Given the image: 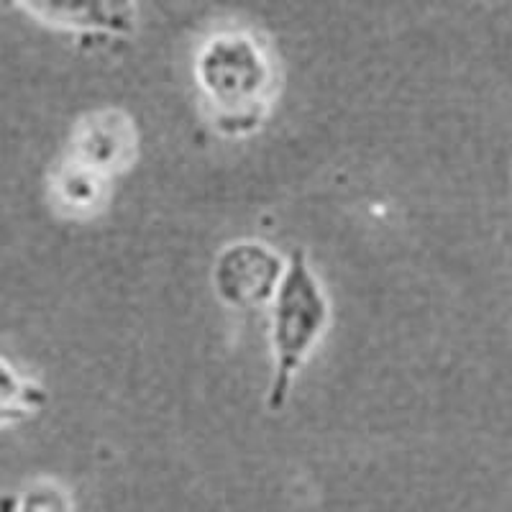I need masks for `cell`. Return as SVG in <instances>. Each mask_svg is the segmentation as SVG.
<instances>
[{
    "instance_id": "6da1fadb",
    "label": "cell",
    "mask_w": 512,
    "mask_h": 512,
    "mask_svg": "<svg viewBox=\"0 0 512 512\" xmlns=\"http://www.w3.org/2000/svg\"><path fill=\"white\" fill-rule=\"evenodd\" d=\"M192 77L213 128L223 136H249L269 116L280 88V67L262 34L223 26L195 49Z\"/></svg>"
},
{
    "instance_id": "7a4b0ae2",
    "label": "cell",
    "mask_w": 512,
    "mask_h": 512,
    "mask_svg": "<svg viewBox=\"0 0 512 512\" xmlns=\"http://www.w3.org/2000/svg\"><path fill=\"white\" fill-rule=\"evenodd\" d=\"M331 326V300L303 249L287 254V272L269 305V351L272 374L267 410L280 413L300 377V369L320 346Z\"/></svg>"
},
{
    "instance_id": "3957f363",
    "label": "cell",
    "mask_w": 512,
    "mask_h": 512,
    "mask_svg": "<svg viewBox=\"0 0 512 512\" xmlns=\"http://www.w3.org/2000/svg\"><path fill=\"white\" fill-rule=\"evenodd\" d=\"M287 272V256L262 239H239L223 246L213 262V292L226 308L254 313L269 308Z\"/></svg>"
},
{
    "instance_id": "277c9868",
    "label": "cell",
    "mask_w": 512,
    "mask_h": 512,
    "mask_svg": "<svg viewBox=\"0 0 512 512\" xmlns=\"http://www.w3.org/2000/svg\"><path fill=\"white\" fill-rule=\"evenodd\" d=\"M136 157V126L121 111H98L80 123L70 146V167L108 182L131 167Z\"/></svg>"
},
{
    "instance_id": "5b68a950",
    "label": "cell",
    "mask_w": 512,
    "mask_h": 512,
    "mask_svg": "<svg viewBox=\"0 0 512 512\" xmlns=\"http://www.w3.org/2000/svg\"><path fill=\"white\" fill-rule=\"evenodd\" d=\"M26 11L52 18L54 26H64L75 34H90L95 39L108 36L118 41L131 36L136 29L134 6H26Z\"/></svg>"
},
{
    "instance_id": "8992f818",
    "label": "cell",
    "mask_w": 512,
    "mask_h": 512,
    "mask_svg": "<svg viewBox=\"0 0 512 512\" xmlns=\"http://www.w3.org/2000/svg\"><path fill=\"white\" fill-rule=\"evenodd\" d=\"M8 512H72V505L59 492H44V495H31L26 500H18Z\"/></svg>"
}]
</instances>
